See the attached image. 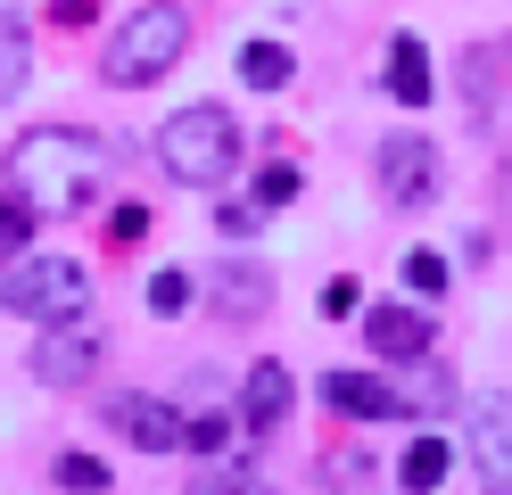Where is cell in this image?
<instances>
[{"instance_id":"6da1fadb","label":"cell","mask_w":512,"mask_h":495,"mask_svg":"<svg viewBox=\"0 0 512 495\" xmlns=\"http://www.w3.org/2000/svg\"><path fill=\"white\" fill-rule=\"evenodd\" d=\"M9 190L34 215H83L108 190V141H91L75 124H42L9 149Z\"/></svg>"},{"instance_id":"7a4b0ae2","label":"cell","mask_w":512,"mask_h":495,"mask_svg":"<svg viewBox=\"0 0 512 495\" xmlns=\"http://www.w3.org/2000/svg\"><path fill=\"white\" fill-rule=\"evenodd\" d=\"M0 306L42 322V330H67V322H91V273L75 256H17L9 273H0Z\"/></svg>"},{"instance_id":"3957f363","label":"cell","mask_w":512,"mask_h":495,"mask_svg":"<svg viewBox=\"0 0 512 495\" xmlns=\"http://www.w3.org/2000/svg\"><path fill=\"white\" fill-rule=\"evenodd\" d=\"M190 50V17L182 9H166V0H149V9H124V25L108 33V83L116 91H141V83H157V75H174V58Z\"/></svg>"},{"instance_id":"277c9868","label":"cell","mask_w":512,"mask_h":495,"mask_svg":"<svg viewBox=\"0 0 512 495\" xmlns=\"http://www.w3.org/2000/svg\"><path fill=\"white\" fill-rule=\"evenodd\" d=\"M157 157H166L174 182H232V165H240V116H223L215 99H190L182 116H166Z\"/></svg>"},{"instance_id":"5b68a950","label":"cell","mask_w":512,"mask_h":495,"mask_svg":"<svg viewBox=\"0 0 512 495\" xmlns=\"http://www.w3.org/2000/svg\"><path fill=\"white\" fill-rule=\"evenodd\" d=\"M463 446H471L479 487H488V495H512V396H504V388L463 396Z\"/></svg>"},{"instance_id":"8992f818","label":"cell","mask_w":512,"mask_h":495,"mask_svg":"<svg viewBox=\"0 0 512 495\" xmlns=\"http://www.w3.org/2000/svg\"><path fill=\"white\" fill-rule=\"evenodd\" d=\"M372 182H380L389 207H422L438 190V141L430 132H389V141L372 149Z\"/></svg>"},{"instance_id":"52a82bcc","label":"cell","mask_w":512,"mask_h":495,"mask_svg":"<svg viewBox=\"0 0 512 495\" xmlns=\"http://www.w3.org/2000/svg\"><path fill=\"white\" fill-rule=\"evenodd\" d=\"M108 429L124 446H141V454H182V438H190V421L174 405H157V396H141V388H116L108 396Z\"/></svg>"},{"instance_id":"ba28073f","label":"cell","mask_w":512,"mask_h":495,"mask_svg":"<svg viewBox=\"0 0 512 495\" xmlns=\"http://www.w3.org/2000/svg\"><path fill=\"white\" fill-rule=\"evenodd\" d=\"M100 355H108V330L100 322H67V330H42V339H34V372L67 388V380L100 372Z\"/></svg>"},{"instance_id":"9c48e42d","label":"cell","mask_w":512,"mask_h":495,"mask_svg":"<svg viewBox=\"0 0 512 495\" xmlns=\"http://www.w3.org/2000/svg\"><path fill=\"white\" fill-rule=\"evenodd\" d=\"M290 405H298V380H290V363H248V380H240V429L248 438H273L281 421H290Z\"/></svg>"},{"instance_id":"30bf717a","label":"cell","mask_w":512,"mask_h":495,"mask_svg":"<svg viewBox=\"0 0 512 495\" xmlns=\"http://www.w3.org/2000/svg\"><path fill=\"white\" fill-rule=\"evenodd\" d=\"M364 339H372V355H389V363H422L438 347V314H422V306H372Z\"/></svg>"},{"instance_id":"8fae6325","label":"cell","mask_w":512,"mask_h":495,"mask_svg":"<svg viewBox=\"0 0 512 495\" xmlns=\"http://www.w3.org/2000/svg\"><path fill=\"white\" fill-rule=\"evenodd\" d=\"M207 289H215L223 314H265L273 306V273H265V264H240V256H223L207 273Z\"/></svg>"},{"instance_id":"7c38bea8","label":"cell","mask_w":512,"mask_h":495,"mask_svg":"<svg viewBox=\"0 0 512 495\" xmlns=\"http://www.w3.org/2000/svg\"><path fill=\"white\" fill-rule=\"evenodd\" d=\"M323 396H331L339 413H364V421H397V413H405V396H397V388H380V380H364V372H331Z\"/></svg>"},{"instance_id":"4fadbf2b","label":"cell","mask_w":512,"mask_h":495,"mask_svg":"<svg viewBox=\"0 0 512 495\" xmlns=\"http://www.w3.org/2000/svg\"><path fill=\"white\" fill-rule=\"evenodd\" d=\"M430 50L422 42H397L389 50V99H397V108H430Z\"/></svg>"},{"instance_id":"5bb4252c","label":"cell","mask_w":512,"mask_h":495,"mask_svg":"<svg viewBox=\"0 0 512 495\" xmlns=\"http://www.w3.org/2000/svg\"><path fill=\"white\" fill-rule=\"evenodd\" d=\"M446 471H455V446H438V438H422V446H405V462H397V479H405V495H438V487H446Z\"/></svg>"},{"instance_id":"9a60e30c","label":"cell","mask_w":512,"mask_h":495,"mask_svg":"<svg viewBox=\"0 0 512 495\" xmlns=\"http://www.w3.org/2000/svg\"><path fill=\"white\" fill-rule=\"evenodd\" d=\"M290 75H298L290 42H248V50H240V83H248V91H281Z\"/></svg>"},{"instance_id":"2e32d148","label":"cell","mask_w":512,"mask_h":495,"mask_svg":"<svg viewBox=\"0 0 512 495\" xmlns=\"http://www.w3.org/2000/svg\"><path fill=\"white\" fill-rule=\"evenodd\" d=\"M25 75H34V42H25V25L0 9V99H17Z\"/></svg>"},{"instance_id":"e0dca14e","label":"cell","mask_w":512,"mask_h":495,"mask_svg":"<svg viewBox=\"0 0 512 495\" xmlns=\"http://www.w3.org/2000/svg\"><path fill=\"white\" fill-rule=\"evenodd\" d=\"M25 240H34V207H25L17 190H0V273L17 264V248H25Z\"/></svg>"},{"instance_id":"ac0fdd59","label":"cell","mask_w":512,"mask_h":495,"mask_svg":"<svg viewBox=\"0 0 512 495\" xmlns=\"http://www.w3.org/2000/svg\"><path fill=\"white\" fill-rule=\"evenodd\" d=\"M58 487L67 495H108V462L100 454H58Z\"/></svg>"},{"instance_id":"d6986e66","label":"cell","mask_w":512,"mask_h":495,"mask_svg":"<svg viewBox=\"0 0 512 495\" xmlns=\"http://www.w3.org/2000/svg\"><path fill=\"white\" fill-rule=\"evenodd\" d=\"M405 289H413V297H446V256L413 248V256H405Z\"/></svg>"},{"instance_id":"ffe728a7","label":"cell","mask_w":512,"mask_h":495,"mask_svg":"<svg viewBox=\"0 0 512 495\" xmlns=\"http://www.w3.org/2000/svg\"><path fill=\"white\" fill-rule=\"evenodd\" d=\"M182 306H190V273H149V314L174 322Z\"/></svg>"},{"instance_id":"44dd1931","label":"cell","mask_w":512,"mask_h":495,"mask_svg":"<svg viewBox=\"0 0 512 495\" xmlns=\"http://www.w3.org/2000/svg\"><path fill=\"white\" fill-rule=\"evenodd\" d=\"M298 198V165H265L256 174V207H290Z\"/></svg>"},{"instance_id":"7402d4cb","label":"cell","mask_w":512,"mask_h":495,"mask_svg":"<svg viewBox=\"0 0 512 495\" xmlns=\"http://www.w3.org/2000/svg\"><path fill=\"white\" fill-rule=\"evenodd\" d=\"M323 479H331V487H356V479H372V454H323Z\"/></svg>"},{"instance_id":"603a6c76","label":"cell","mask_w":512,"mask_h":495,"mask_svg":"<svg viewBox=\"0 0 512 495\" xmlns=\"http://www.w3.org/2000/svg\"><path fill=\"white\" fill-rule=\"evenodd\" d=\"M215 223H223V240H256V207H215Z\"/></svg>"},{"instance_id":"cb8c5ba5","label":"cell","mask_w":512,"mask_h":495,"mask_svg":"<svg viewBox=\"0 0 512 495\" xmlns=\"http://www.w3.org/2000/svg\"><path fill=\"white\" fill-rule=\"evenodd\" d=\"M199 495H273V487H265V479H207Z\"/></svg>"},{"instance_id":"d4e9b609","label":"cell","mask_w":512,"mask_h":495,"mask_svg":"<svg viewBox=\"0 0 512 495\" xmlns=\"http://www.w3.org/2000/svg\"><path fill=\"white\" fill-rule=\"evenodd\" d=\"M323 314H356V281H331L323 289Z\"/></svg>"}]
</instances>
